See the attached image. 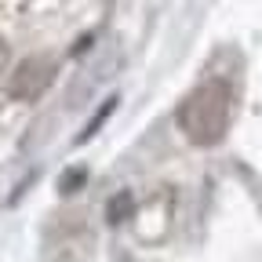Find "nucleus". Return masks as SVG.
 <instances>
[{
  "mask_svg": "<svg viewBox=\"0 0 262 262\" xmlns=\"http://www.w3.org/2000/svg\"><path fill=\"white\" fill-rule=\"evenodd\" d=\"M4 62H8V48H4V40H0V70H4Z\"/></svg>",
  "mask_w": 262,
  "mask_h": 262,
  "instance_id": "f03ea898",
  "label": "nucleus"
},
{
  "mask_svg": "<svg viewBox=\"0 0 262 262\" xmlns=\"http://www.w3.org/2000/svg\"><path fill=\"white\" fill-rule=\"evenodd\" d=\"M229 120H233V88L222 77H208L179 106V127L196 146H215L226 135Z\"/></svg>",
  "mask_w": 262,
  "mask_h": 262,
  "instance_id": "f257e3e1",
  "label": "nucleus"
}]
</instances>
